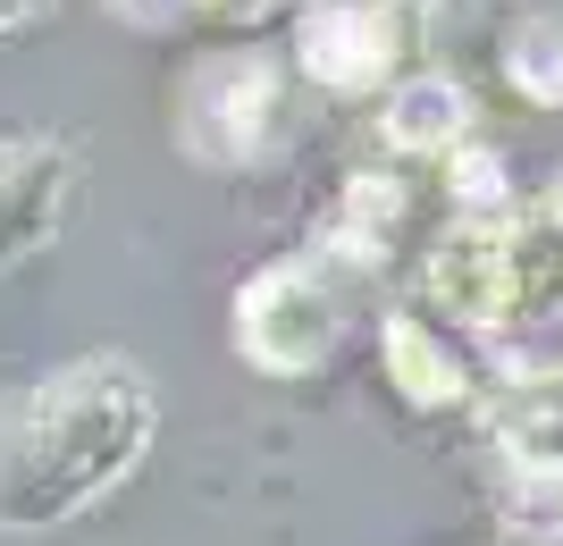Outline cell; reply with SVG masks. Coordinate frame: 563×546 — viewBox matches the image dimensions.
Returning a JSON list of instances; mask_svg holds the SVG:
<instances>
[{"label":"cell","instance_id":"6da1fadb","mask_svg":"<svg viewBox=\"0 0 563 546\" xmlns=\"http://www.w3.org/2000/svg\"><path fill=\"white\" fill-rule=\"evenodd\" d=\"M161 395L135 354H76L0 387V538H59L143 471Z\"/></svg>","mask_w":563,"mask_h":546},{"label":"cell","instance_id":"7a4b0ae2","mask_svg":"<svg viewBox=\"0 0 563 546\" xmlns=\"http://www.w3.org/2000/svg\"><path fill=\"white\" fill-rule=\"evenodd\" d=\"M336 336H345V311H336V286L320 278V261H269L235 294V354L269 379L320 370Z\"/></svg>","mask_w":563,"mask_h":546},{"label":"cell","instance_id":"5b68a950","mask_svg":"<svg viewBox=\"0 0 563 546\" xmlns=\"http://www.w3.org/2000/svg\"><path fill=\"white\" fill-rule=\"evenodd\" d=\"M396 59V34H387V9L378 0H320L303 18V76L353 93V85H378Z\"/></svg>","mask_w":563,"mask_h":546},{"label":"cell","instance_id":"277c9868","mask_svg":"<svg viewBox=\"0 0 563 546\" xmlns=\"http://www.w3.org/2000/svg\"><path fill=\"white\" fill-rule=\"evenodd\" d=\"M76 202H85V152L51 126H9L0 135V278L43 261L76 227Z\"/></svg>","mask_w":563,"mask_h":546},{"label":"cell","instance_id":"3957f363","mask_svg":"<svg viewBox=\"0 0 563 546\" xmlns=\"http://www.w3.org/2000/svg\"><path fill=\"white\" fill-rule=\"evenodd\" d=\"M286 119V76L278 59L261 51H219L186 76V101H177V143L211 168H235V160H261L269 135Z\"/></svg>","mask_w":563,"mask_h":546},{"label":"cell","instance_id":"8992f818","mask_svg":"<svg viewBox=\"0 0 563 546\" xmlns=\"http://www.w3.org/2000/svg\"><path fill=\"white\" fill-rule=\"evenodd\" d=\"M34 9H43V0H0V34H18V25L34 18Z\"/></svg>","mask_w":563,"mask_h":546}]
</instances>
